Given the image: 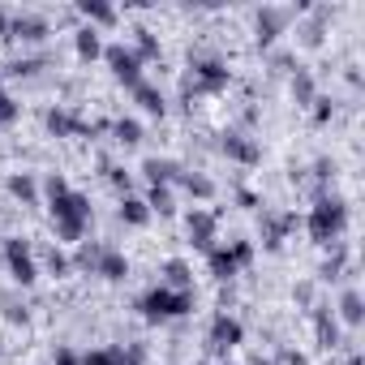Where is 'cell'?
<instances>
[{
	"mask_svg": "<svg viewBox=\"0 0 365 365\" xmlns=\"http://www.w3.org/2000/svg\"><path fill=\"white\" fill-rule=\"evenodd\" d=\"M142 318L146 322H168V318H180V314H190L194 309V292H172V288H150L142 301H138Z\"/></svg>",
	"mask_w": 365,
	"mask_h": 365,
	"instance_id": "obj_1",
	"label": "cell"
},
{
	"mask_svg": "<svg viewBox=\"0 0 365 365\" xmlns=\"http://www.w3.org/2000/svg\"><path fill=\"white\" fill-rule=\"evenodd\" d=\"M344 228H348V207H344L339 198H322V202L309 211V237H314L318 245L339 241Z\"/></svg>",
	"mask_w": 365,
	"mask_h": 365,
	"instance_id": "obj_2",
	"label": "cell"
},
{
	"mask_svg": "<svg viewBox=\"0 0 365 365\" xmlns=\"http://www.w3.org/2000/svg\"><path fill=\"white\" fill-rule=\"evenodd\" d=\"M5 267H9L14 284H22V288H31V284L39 279L35 250H31V241H22V237H9V241H5Z\"/></svg>",
	"mask_w": 365,
	"mask_h": 365,
	"instance_id": "obj_3",
	"label": "cell"
},
{
	"mask_svg": "<svg viewBox=\"0 0 365 365\" xmlns=\"http://www.w3.org/2000/svg\"><path fill=\"white\" fill-rule=\"evenodd\" d=\"M250 258H254V245H250V241H232V245H215V250L207 254V267H211L215 279H232Z\"/></svg>",
	"mask_w": 365,
	"mask_h": 365,
	"instance_id": "obj_4",
	"label": "cell"
},
{
	"mask_svg": "<svg viewBox=\"0 0 365 365\" xmlns=\"http://www.w3.org/2000/svg\"><path fill=\"white\" fill-rule=\"evenodd\" d=\"M103 61H108V69H112V78L120 82V86H138V82H146L142 78V61L133 56V48H125V43H112V48H103Z\"/></svg>",
	"mask_w": 365,
	"mask_h": 365,
	"instance_id": "obj_5",
	"label": "cell"
},
{
	"mask_svg": "<svg viewBox=\"0 0 365 365\" xmlns=\"http://www.w3.org/2000/svg\"><path fill=\"white\" fill-rule=\"evenodd\" d=\"M52 220L61 224H91V198L78 194V190H65V194H52Z\"/></svg>",
	"mask_w": 365,
	"mask_h": 365,
	"instance_id": "obj_6",
	"label": "cell"
},
{
	"mask_svg": "<svg viewBox=\"0 0 365 365\" xmlns=\"http://www.w3.org/2000/svg\"><path fill=\"white\" fill-rule=\"evenodd\" d=\"M228 78H232L228 65L215 61V56H207V61H194V82H190L185 91H224Z\"/></svg>",
	"mask_w": 365,
	"mask_h": 365,
	"instance_id": "obj_7",
	"label": "cell"
},
{
	"mask_svg": "<svg viewBox=\"0 0 365 365\" xmlns=\"http://www.w3.org/2000/svg\"><path fill=\"white\" fill-rule=\"evenodd\" d=\"M91 275H103L108 284H120V279H129V258H125L120 250L103 245L99 258H95V271H91Z\"/></svg>",
	"mask_w": 365,
	"mask_h": 365,
	"instance_id": "obj_8",
	"label": "cell"
},
{
	"mask_svg": "<svg viewBox=\"0 0 365 365\" xmlns=\"http://www.w3.org/2000/svg\"><path fill=\"white\" fill-rule=\"evenodd\" d=\"M288 18H292L288 9H271V5H267V9H258V43H262V48H271V43L288 31Z\"/></svg>",
	"mask_w": 365,
	"mask_h": 365,
	"instance_id": "obj_9",
	"label": "cell"
},
{
	"mask_svg": "<svg viewBox=\"0 0 365 365\" xmlns=\"http://www.w3.org/2000/svg\"><path fill=\"white\" fill-rule=\"evenodd\" d=\"M241 339H245V327H241L237 318H228V314H215V322H211V348L228 352V348H237Z\"/></svg>",
	"mask_w": 365,
	"mask_h": 365,
	"instance_id": "obj_10",
	"label": "cell"
},
{
	"mask_svg": "<svg viewBox=\"0 0 365 365\" xmlns=\"http://www.w3.org/2000/svg\"><path fill=\"white\" fill-rule=\"evenodd\" d=\"M224 155L228 159H237V163H245V168H254L258 159H262V146L254 142V138H241V133H224Z\"/></svg>",
	"mask_w": 365,
	"mask_h": 365,
	"instance_id": "obj_11",
	"label": "cell"
},
{
	"mask_svg": "<svg viewBox=\"0 0 365 365\" xmlns=\"http://www.w3.org/2000/svg\"><path fill=\"white\" fill-rule=\"evenodd\" d=\"M185 224H190V237H194V245L211 254V250H215V215H211V211H202V207H194Z\"/></svg>",
	"mask_w": 365,
	"mask_h": 365,
	"instance_id": "obj_12",
	"label": "cell"
},
{
	"mask_svg": "<svg viewBox=\"0 0 365 365\" xmlns=\"http://www.w3.org/2000/svg\"><path fill=\"white\" fill-rule=\"evenodd\" d=\"M73 52H78V61H99L103 56V39H99V31L95 26H78L73 31Z\"/></svg>",
	"mask_w": 365,
	"mask_h": 365,
	"instance_id": "obj_13",
	"label": "cell"
},
{
	"mask_svg": "<svg viewBox=\"0 0 365 365\" xmlns=\"http://www.w3.org/2000/svg\"><path fill=\"white\" fill-rule=\"evenodd\" d=\"M9 35H14V39H26V43H39V39L48 35V22L35 18V14H18V18L9 22Z\"/></svg>",
	"mask_w": 365,
	"mask_h": 365,
	"instance_id": "obj_14",
	"label": "cell"
},
{
	"mask_svg": "<svg viewBox=\"0 0 365 365\" xmlns=\"http://www.w3.org/2000/svg\"><path fill=\"white\" fill-rule=\"evenodd\" d=\"M142 176L150 180V185H172V180L180 176V168H176L172 159H159V155H150V159H142Z\"/></svg>",
	"mask_w": 365,
	"mask_h": 365,
	"instance_id": "obj_15",
	"label": "cell"
},
{
	"mask_svg": "<svg viewBox=\"0 0 365 365\" xmlns=\"http://www.w3.org/2000/svg\"><path fill=\"white\" fill-rule=\"evenodd\" d=\"M190 284H194L190 262H180V258L163 262V288H172V292H190Z\"/></svg>",
	"mask_w": 365,
	"mask_h": 365,
	"instance_id": "obj_16",
	"label": "cell"
},
{
	"mask_svg": "<svg viewBox=\"0 0 365 365\" xmlns=\"http://www.w3.org/2000/svg\"><path fill=\"white\" fill-rule=\"evenodd\" d=\"M133 103H138L142 112H150V116H163V112H168L163 91H159V86H150V82H138V86H133Z\"/></svg>",
	"mask_w": 365,
	"mask_h": 365,
	"instance_id": "obj_17",
	"label": "cell"
},
{
	"mask_svg": "<svg viewBox=\"0 0 365 365\" xmlns=\"http://www.w3.org/2000/svg\"><path fill=\"white\" fill-rule=\"evenodd\" d=\"M9 194H14L18 202L35 207V202H39V180H35L31 172H14V176H9Z\"/></svg>",
	"mask_w": 365,
	"mask_h": 365,
	"instance_id": "obj_18",
	"label": "cell"
},
{
	"mask_svg": "<svg viewBox=\"0 0 365 365\" xmlns=\"http://www.w3.org/2000/svg\"><path fill=\"white\" fill-rule=\"evenodd\" d=\"M78 14L86 18V26H116V9L103 5V0H82Z\"/></svg>",
	"mask_w": 365,
	"mask_h": 365,
	"instance_id": "obj_19",
	"label": "cell"
},
{
	"mask_svg": "<svg viewBox=\"0 0 365 365\" xmlns=\"http://www.w3.org/2000/svg\"><path fill=\"white\" fill-rule=\"evenodd\" d=\"M120 224H129V228H146L150 224V211H146V202L142 198H120Z\"/></svg>",
	"mask_w": 365,
	"mask_h": 365,
	"instance_id": "obj_20",
	"label": "cell"
},
{
	"mask_svg": "<svg viewBox=\"0 0 365 365\" xmlns=\"http://www.w3.org/2000/svg\"><path fill=\"white\" fill-rule=\"evenodd\" d=\"M339 318H344L348 327H361V322H365V301H361L356 288H348V292L339 297Z\"/></svg>",
	"mask_w": 365,
	"mask_h": 365,
	"instance_id": "obj_21",
	"label": "cell"
},
{
	"mask_svg": "<svg viewBox=\"0 0 365 365\" xmlns=\"http://www.w3.org/2000/svg\"><path fill=\"white\" fill-rule=\"evenodd\" d=\"M48 129H52L56 138H69V133H86V125H82V120H73L65 108H52V112H48Z\"/></svg>",
	"mask_w": 365,
	"mask_h": 365,
	"instance_id": "obj_22",
	"label": "cell"
},
{
	"mask_svg": "<svg viewBox=\"0 0 365 365\" xmlns=\"http://www.w3.org/2000/svg\"><path fill=\"white\" fill-rule=\"evenodd\" d=\"M142 202H146L150 215H172V211H176V202H172V185H150V194H146Z\"/></svg>",
	"mask_w": 365,
	"mask_h": 365,
	"instance_id": "obj_23",
	"label": "cell"
},
{
	"mask_svg": "<svg viewBox=\"0 0 365 365\" xmlns=\"http://www.w3.org/2000/svg\"><path fill=\"white\" fill-rule=\"evenodd\" d=\"M314 322H318V344H322V348H339V322H335V314L318 309Z\"/></svg>",
	"mask_w": 365,
	"mask_h": 365,
	"instance_id": "obj_24",
	"label": "cell"
},
{
	"mask_svg": "<svg viewBox=\"0 0 365 365\" xmlns=\"http://www.w3.org/2000/svg\"><path fill=\"white\" fill-rule=\"evenodd\" d=\"M180 180V185H185V194H194V198H215V180H207V176H198V172H180L176 176Z\"/></svg>",
	"mask_w": 365,
	"mask_h": 365,
	"instance_id": "obj_25",
	"label": "cell"
},
{
	"mask_svg": "<svg viewBox=\"0 0 365 365\" xmlns=\"http://www.w3.org/2000/svg\"><path fill=\"white\" fill-rule=\"evenodd\" d=\"M112 133H116L120 146H138L142 142V125L138 120H112Z\"/></svg>",
	"mask_w": 365,
	"mask_h": 365,
	"instance_id": "obj_26",
	"label": "cell"
},
{
	"mask_svg": "<svg viewBox=\"0 0 365 365\" xmlns=\"http://www.w3.org/2000/svg\"><path fill=\"white\" fill-rule=\"evenodd\" d=\"M292 99H297V103H314V78H309L305 69L292 73Z\"/></svg>",
	"mask_w": 365,
	"mask_h": 365,
	"instance_id": "obj_27",
	"label": "cell"
},
{
	"mask_svg": "<svg viewBox=\"0 0 365 365\" xmlns=\"http://www.w3.org/2000/svg\"><path fill=\"white\" fill-rule=\"evenodd\" d=\"M133 35H138V52H133V56H138V61H155V56H159V39H155L150 31H133Z\"/></svg>",
	"mask_w": 365,
	"mask_h": 365,
	"instance_id": "obj_28",
	"label": "cell"
},
{
	"mask_svg": "<svg viewBox=\"0 0 365 365\" xmlns=\"http://www.w3.org/2000/svg\"><path fill=\"white\" fill-rule=\"evenodd\" d=\"M22 116V108H18V99L9 95V91H0V129H5V125H14Z\"/></svg>",
	"mask_w": 365,
	"mask_h": 365,
	"instance_id": "obj_29",
	"label": "cell"
},
{
	"mask_svg": "<svg viewBox=\"0 0 365 365\" xmlns=\"http://www.w3.org/2000/svg\"><path fill=\"white\" fill-rule=\"evenodd\" d=\"M82 365H120V348H95L82 356Z\"/></svg>",
	"mask_w": 365,
	"mask_h": 365,
	"instance_id": "obj_30",
	"label": "cell"
},
{
	"mask_svg": "<svg viewBox=\"0 0 365 365\" xmlns=\"http://www.w3.org/2000/svg\"><path fill=\"white\" fill-rule=\"evenodd\" d=\"M99 250H103V245H91V241H82V245H78V258H73V262H78V271H95V258H99Z\"/></svg>",
	"mask_w": 365,
	"mask_h": 365,
	"instance_id": "obj_31",
	"label": "cell"
},
{
	"mask_svg": "<svg viewBox=\"0 0 365 365\" xmlns=\"http://www.w3.org/2000/svg\"><path fill=\"white\" fill-rule=\"evenodd\" d=\"M48 271H52L56 279H65V275L73 271V262H69V258H65V254H61V250L52 245V250H48Z\"/></svg>",
	"mask_w": 365,
	"mask_h": 365,
	"instance_id": "obj_32",
	"label": "cell"
},
{
	"mask_svg": "<svg viewBox=\"0 0 365 365\" xmlns=\"http://www.w3.org/2000/svg\"><path fill=\"white\" fill-rule=\"evenodd\" d=\"M108 180H112L116 190H125V198H129V176H125L120 168H108Z\"/></svg>",
	"mask_w": 365,
	"mask_h": 365,
	"instance_id": "obj_33",
	"label": "cell"
},
{
	"mask_svg": "<svg viewBox=\"0 0 365 365\" xmlns=\"http://www.w3.org/2000/svg\"><path fill=\"white\" fill-rule=\"evenodd\" d=\"M305 43H309V48L322 43V22H309V26H305Z\"/></svg>",
	"mask_w": 365,
	"mask_h": 365,
	"instance_id": "obj_34",
	"label": "cell"
},
{
	"mask_svg": "<svg viewBox=\"0 0 365 365\" xmlns=\"http://www.w3.org/2000/svg\"><path fill=\"white\" fill-rule=\"evenodd\" d=\"M56 365H82V356L73 348H56Z\"/></svg>",
	"mask_w": 365,
	"mask_h": 365,
	"instance_id": "obj_35",
	"label": "cell"
},
{
	"mask_svg": "<svg viewBox=\"0 0 365 365\" xmlns=\"http://www.w3.org/2000/svg\"><path fill=\"white\" fill-rule=\"evenodd\" d=\"M43 190H48V198H52V194H65L69 185H65V176H48V185H43Z\"/></svg>",
	"mask_w": 365,
	"mask_h": 365,
	"instance_id": "obj_36",
	"label": "cell"
},
{
	"mask_svg": "<svg viewBox=\"0 0 365 365\" xmlns=\"http://www.w3.org/2000/svg\"><path fill=\"white\" fill-rule=\"evenodd\" d=\"M297 301L301 305H314V284H297Z\"/></svg>",
	"mask_w": 365,
	"mask_h": 365,
	"instance_id": "obj_37",
	"label": "cell"
},
{
	"mask_svg": "<svg viewBox=\"0 0 365 365\" xmlns=\"http://www.w3.org/2000/svg\"><path fill=\"white\" fill-rule=\"evenodd\" d=\"M279 365H309V356H305V352H284Z\"/></svg>",
	"mask_w": 365,
	"mask_h": 365,
	"instance_id": "obj_38",
	"label": "cell"
},
{
	"mask_svg": "<svg viewBox=\"0 0 365 365\" xmlns=\"http://www.w3.org/2000/svg\"><path fill=\"white\" fill-rule=\"evenodd\" d=\"M314 103H318V112H314V116H318V120H331V103H327V99H314Z\"/></svg>",
	"mask_w": 365,
	"mask_h": 365,
	"instance_id": "obj_39",
	"label": "cell"
},
{
	"mask_svg": "<svg viewBox=\"0 0 365 365\" xmlns=\"http://www.w3.org/2000/svg\"><path fill=\"white\" fill-rule=\"evenodd\" d=\"M0 35H9V14L0 9Z\"/></svg>",
	"mask_w": 365,
	"mask_h": 365,
	"instance_id": "obj_40",
	"label": "cell"
},
{
	"mask_svg": "<svg viewBox=\"0 0 365 365\" xmlns=\"http://www.w3.org/2000/svg\"><path fill=\"white\" fill-rule=\"evenodd\" d=\"M254 365H275V361H262V356H258V361H254Z\"/></svg>",
	"mask_w": 365,
	"mask_h": 365,
	"instance_id": "obj_41",
	"label": "cell"
},
{
	"mask_svg": "<svg viewBox=\"0 0 365 365\" xmlns=\"http://www.w3.org/2000/svg\"><path fill=\"white\" fill-rule=\"evenodd\" d=\"M0 245H5V241H0Z\"/></svg>",
	"mask_w": 365,
	"mask_h": 365,
	"instance_id": "obj_42",
	"label": "cell"
}]
</instances>
